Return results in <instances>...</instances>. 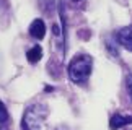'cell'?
Instances as JSON below:
<instances>
[{
	"mask_svg": "<svg viewBox=\"0 0 132 130\" xmlns=\"http://www.w3.org/2000/svg\"><path fill=\"white\" fill-rule=\"evenodd\" d=\"M0 120L2 122H7L8 120V112H7V107L3 106V103L0 101Z\"/></svg>",
	"mask_w": 132,
	"mask_h": 130,
	"instance_id": "cell-8",
	"label": "cell"
},
{
	"mask_svg": "<svg viewBox=\"0 0 132 130\" xmlns=\"http://www.w3.org/2000/svg\"><path fill=\"white\" fill-rule=\"evenodd\" d=\"M132 124V116H122V114H114L109 120V127L111 130H119L126 125Z\"/></svg>",
	"mask_w": 132,
	"mask_h": 130,
	"instance_id": "cell-4",
	"label": "cell"
},
{
	"mask_svg": "<svg viewBox=\"0 0 132 130\" xmlns=\"http://www.w3.org/2000/svg\"><path fill=\"white\" fill-rule=\"evenodd\" d=\"M72 2H82V0H72Z\"/></svg>",
	"mask_w": 132,
	"mask_h": 130,
	"instance_id": "cell-11",
	"label": "cell"
},
{
	"mask_svg": "<svg viewBox=\"0 0 132 130\" xmlns=\"http://www.w3.org/2000/svg\"><path fill=\"white\" fill-rule=\"evenodd\" d=\"M126 88H127V93L132 99V75H127V78H126Z\"/></svg>",
	"mask_w": 132,
	"mask_h": 130,
	"instance_id": "cell-9",
	"label": "cell"
},
{
	"mask_svg": "<svg viewBox=\"0 0 132 130\" xmlns=\"http://www.w3.org/2000/svg\"><path fill=\"white\" fill-rule=\"evenodd\" d=\"M116 41L127 51H132V26H124L116 33Z\"/></svg>",
	"mask_w": 132,
	"mask_h": 130,
	"instance_id": "cell-3",
	"label": "cell"
},
{
	"mask_svg": "<svg viewBox=\"0 0 132 130\" xmlns=\"http://www.w3.org/2000/svg\"><path fill=\"white\" fill-rule=\"evenodd\" d=\"M54 2L55 0H39V7H41L46 13H51L54 8Z\"/></svg>",
	"mask_w": 132,
	"mask_h": 130,
	"instance_id": "cell-7",
	"label": "cell"
},
{
	"mask_svg": "<svg viewBox=\"0 0 132 130\" xmlns=\"http://www.w3.org/2000/svg\"><path fill=\"white\" fill-rule=\"evenodd\" d=\"M41 57H43V49H41V46H34V47H31L26 52V59L31 63H36L38 60H41Z\"/></svg>",
	"mask_w": 132,
	"mask_h": 130,
	"instance_id": "cell-6",
	"label": "cell"
},
{
	"mask_svg": "<svg viewBox=\"0 0 132 130\" xmlns=\"http://www.w3.org/2000/svg\"><path fill=\"white\" fill-rule=\"evenodd\" d=\"M47 114H49V109L46 104H33L23 114L21 128L23 130H41Z\"/></svg>",
	"mask_w": 132,
	"mask_h": 130,
	"instance_id": "cell-2",
	"label": "cell"
},
{
	"mask_svg": "<svg viewBox=\"0 0 132 130\" xmlns=\"http://www.w3.org/2000/svg\"><path fill=\"white\" fill-rule=\"evenodd\" d=\"M0 130H5V127L2 125V124H0Z\"/></svg>",
	"mask_w": 132,
	"mask_h": 130,
	"instance_id": "cell-10",
	"label": "cell"
},
{
	"mask_svg": "<svg viewBox=\"0 0 132 130\" xmlns=\"http://www.w3.org/2000/svg\"><path fill=\"white\" fill-rule=\"evenodd\" d=\"M91 70H93V59L88 54H80L73 57L69 63V78L73 83L82 85L90 78Z\"/></svg>",
	"mask_w": 132,
	"mask_h": 130,
	"instance_id": "cell-1",
	"label": "cell"
},
{
	"mask_svg": "<svg viewBox=\"0 0 132 130\" xmlns=\"http://www.w3.org/2000/svg\"><path fill=\"white\" fill-rule=\"evenodd\" d=\"M29 34H31L34 39H43L46 36V24L41 18L33 20L31 26H29Z\"/></svg>",
	"mask_w": 132,
	"mask_h": 130,
	"instance_id": "cell-5",
	"label": "cell"
}]
</instances>
